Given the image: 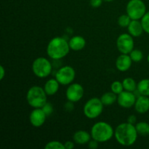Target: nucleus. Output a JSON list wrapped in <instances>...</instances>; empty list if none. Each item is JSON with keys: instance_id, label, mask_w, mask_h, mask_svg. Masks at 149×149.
Wrapping results in <instances>:
<instances>
[{"instance_id": "1a4fd4ad", "label": "nucleus", "mask_w": 149, "mask_h": 149, "mask_svg": "<svg viewBox=\"0 0 149 149\" xmlns=\"http://www.w3.org/2000/svg\"><path fill=\"white\" fill-rule=\"evenodd\" d=\"M116 48L121 54H130L134 49L133 36L128 33H122L116 39Z\"/></svg>"}, {"instance_id": "412c9836", "label": "nucleus", "mask_w": 149, "mask_h": 149, "mask_svg": "<svg viewBox=\"0 0 149 149\" xmlns=\"http://www.w3.org/2000/svg\"><path fill=\"white\" fill-rule=\"evenodd\" d=\"M122 84H123L124 90H126V91L134 93L137 90L138 84L132 77H127V78L124 79L123 81H122Z\"/></svg>"}, {"instance_id": "b1692460", "label": "nucleus", "mask_w": 149, "mask_h": 149, "mask_svg": "<svg viewBox=\"0 0 149 149\" xmlns=\"http://www.w3.org/2000/svg\"><path fill=\"white\" fill-rule=\"evenodd\" d=\"M131 20H132V19L126 13V14L122 15L118 17V25L122 28H127L130 23Z\"/></svg>"}, {"instance_id": "2f4dec72", "label": "nucleus", "mask_w": 149, "mask_h": 149, "mask_svg": "<svg viewBox=\"0 0 149 149\" xmlns=\"http://www.w3.org/2000/svg\"><path fill=\"white\" fill-rule=\"evenodd\" d=\"M64 146H65V149H73L75 147V142L74 141H67L64 143Z\"/></svg>"}, {"instance_id": "7c9ffc66", "label": "nucleus", "mask_w": 149, "mask_h": 149, "mask_svg": "<svg viewBox=\"0 0 149 149\" xmlns=\"http://www.w3.org/2000/svg\"><path fill=\"white\" fill-rule=\"evenodd\" d=\"M103 1V0H90V4L91 7H94V8H97L101 6Z\"/></svg>"}, {"instance_id": "f257e3e1", "label": "nucleus", "mask_w": 149, "mask_h": 149, "mask_svg": "<svg viewBox=\"0 0 149 149\" xmlns=\"http://www.w3.org/2000/svg\"><path fill=\"white\" fill-rule=\"evenodd\" d=\"M138 133L135 125L129 122L121 123L114 130V137L118 143L123 146L134 145L138 139Z\"/></svg>"}, {"instance_id": "cd10ccee", "label": "nucleus", "mask_w": 149, "mask_h": 149, "mask_svg": "<svg viewBox=\"0 0 149 149\" xmlns=\"http://www.w3.org/2000/svg\"><path fill=\"white\" fill-rule=\"evenodd\" d=\"M42 110L45 111V113H46V115L47 116H49V115L52 114L53 113V106L49 102H47L45 105L43 106V107L42 108Z\"/></svg>"}, {"instance_id": "f8f14e48", "label": "nucleus", "mask_w": 149, "mask_h": 149, "mask_svg": "<svg viewBox=\"0 0 149 149\" xmlns=\"http://www.w3.org/2000/svg\"><path fill=\"white\" fill-rule=\"evenodd\" d=\"M47 116L42 108L33 109L29 114V122L34 127H41L45 123Z\"/></svg>"}, {"instance_id": "4be33fe9", "label": "nucleus", "mask_w": 149, "mask_h": 149, "mask_svg": "<svg viewBox=\"0 0 149 149\" xmlns=\"http://www.w3.org/2000/svg\"><path fill=\"white\" fill-rule=\"evenodd\" d=\"M138 135L147 136L149 135V124L146 122H140L135 125Z\"/></svg>"}, {"instance_id": "6ab92c4d", "label": "nucleus", "mask_w": 149, "mask_h": 149, "mask_svg": "<svg viewBox=\"0 0 149 149\" xmlns=\"http://www.w3.org/2000/svg\"><path fill=\"white\" fill-rule=\"evenodd\" d=\"M100 100L104 106H111L117 102V95L112 91L107 92L102 95Z\"/></svg>"}, {"instance_id": "c756f323", "label": "nucleus", "mask_w": 149, "mask_h": 149, "mask_svg": "<svg viewBox=\"0 0 149 149\" xmlns=\"http://www.w3.org/2000/svg\"><path fill=\"white\" fill-rule=\"evenodd\" d=\"M99 143H100L97 142V141H95V140H94V139L90 140V142L88 143L89 148H90V149H97L99 146Z\"/></svg>"}, {"instance_id": "ddd939ff", "label": "nucleus", "mask_w": 149, "mask_h": 149, "mask_svg": "<svg viewBox=\"0 0 149 149\" xmlns=\"http://www.w3.org/2000/svg\"><path fill=\"white\" fill-rule=\"evenodd\" d=\"M132 62L133 61H132L129 54H121L116 58L115 65L118 71L125 72L131 68Z\"/></svg>"}, {"instance_id": "a878e982", "label": "nucleus", "mask_w": 149, "mask_h": 149, "mask_svg": "<svg viewBox=\"0 0 149 149\" xmlns=\"http://www.w3.org/2000/svg\"><path fill=\"white\" fill-rule=\"evenodd\" d=\"M45 149H65L64 143L58 141H52L45 146Z\"/></svg>"}, {"instance_id": "20e7f679", "label": "nucleus", "mask_w": 149, "mask_h": 149, "mask_svg": "<svg viewBox=\"0 0 149 149\" xmlns=\"http://www.w3.org/2000/svg\"><path fill=\"white\" fill-rule=\"evenodd\" d=\"M26 100L28 104L33 109L42 108L47 102V95L43 87L37 85L32 86L26 93Z\"/></svg>"}, {"instance_id": "bb28decb", "label": "nucleus", "mask_w": 149, "mask_h": 149, "mask_svg": "<svg viewBox=\"0 0 149 149\" xmlns=\"http://www.w3.org/2000/svg\"><path fill=\"white\" fill-rule=\"evenodd\" d=\"M142 23L143 28L144 32L149 34V11L146 12L143 17L141 20Z\"/></svg>"}, {"instance_id": "423d86ee", "label": "nucleus", "mask_w": 149, "mask_h": 149, "mask_svg": "<svg viewBox=\"0 0 149 149\" xmlns=\"http://www.w3.org/2000/svg\"><path fill=\"white\" fill-rule=\"evenodd\" d=\"M104 105L100 98L92 97L87 100L83 108V113L84 116L90 119H94L101 115L103 111Z\"/></svg>"}, {"instance_id": "39448f33", "label": "nucleus", "mask_w": 149, "mask_h": 149, "mask_svg": "<svg viewBox=\"0 0 149 149\" xmlns=\"http://www.w3.org/2000/svg\"><path fill=\"white\" fill-rule=\"evenodd\" d=\"M52 63L44 57L36 58L32 63L31 68L33 74L38 78L44 79L49 77L52 71Z\"/></svg>"}, {"instance_id": "9b49d317", "label": "nucleus", "mask_w": 149, "mask_h": 149, "mask_svg": "<svg viewBox=\"0 0 149 149\" xmlns=\"http://www.w3.org/2000/svg\"><path fill=\"white\" fill-rule=\"evenodd\" d=\"M136 98L137 96L134 93L124 90L117 95V103L123 109H130L135 105Z\"/></svg>"}, {"instance_id": "5701e85b", "label": "nucleus", "mask_w": 149, "mask_h": 149, "mask_svg": "<svg viewBox=\"0 0 149 149\" xmlns=\"http://www.w3.org/2000/svg\"><path fill=\"white\" fill-rule=\"evenodd\" d=\"M129 55L132 61L135 63L141 62L143 58V53L142 51L138 49H132Z\"/></svg>"}, {"instance_id": "2eb2a0df", "label": "nucleus", "mask_w": 149, "mask_h": 149, "mask_svg": "<svg viewBox=\"0 0 149 149\" xmlns=\"http://www.w3.org/2000/svg\"><path fill=\"white\" fill-rule=\"evenodd\" d=\"M68 44H69L70 49L73 51H78L82 50L86 46V40L83 36H72L71 39L68 41Z\"/></svg>"}, {"instance_id": "f704fd0d", "label": "nucleus", "mask_w": 149, "mask_h": 149, "mask_svg": "<svg viewBox=\"0 0 149 149\" xmlns=\"http://www.w3.org/2000/svg\"><path fill=\"white\" fill-rule=\"evenodd\" d=\"M103 1H106V2H111V1H113V0H103Z\"/></svg>"}, {"instance_id": "c9c22d12", "label": "nucleus", "mask_w": 149, "mask_h": 149, "mask_svg": "<svg viewBox=\"0 0 149 149\" xmlns=\"http://www.w3.org/2000/svg\"><path fill=\"white\" fill-rule=\"evenodd\" d=\"M147 61H148V63H149V54L148 56H147Z\"/></svg>"}, {"instance_id": "c85d7f7f", "label": "nucleus", "mask_w": 149, "mask_h": 149, "mask_svg": "<svg viewBox=\"0 0 149 149\" xmlns=\"http://www.w3.org/2000/svg\"><path fill=\"white\" fill-rule=\"evenodd\" d=\"M64 109H65L66 111H72L74 109V102H71L70 100H68L66 103L64 104Z\"/></svg>"}, {"instance_id": "a211bd4d", "label": "nucleus", "mask_w": 149, "mask_h": 149, "mask_svg": "<svg viewBox=\"0 0 149 149\" xmlns=\"http://www.w3.org/2000/svg\"><path fill=\"white\" fill-rule=\"evenodd\" d=\"M60 85L61 84L56 79H50L45 82L43 88L47 95H54L59 90Z\"/></svg>"}, {"instance_id": "9d476101", "label": "nucleus", "mask_w": 149, "mask_h": 149, "mask_svg": "<svg viewBox=\"0 0 149 149\" xmlns=\"http://www.w3.org/2000/svg\"><path fill=\"white\" fill-rule=\"evenodd\" d=\"M84 87L79 83H71L69 84L65 91V96L68 100L74 103H77L84 96Z\"/></svg>"}, {"instance_id": "7ed1b4c3", "label": "nucleus", "mask_w": 149, "mask_h": 149, "mask_svg": "<svg viewBox=\"0 0 149 149\" xmlns=\"http://www.w3.org/2000/svg\"><path fill=\"white\" fill-rule=\"evenodd\" d=\"M92 139L97 142L106 143L114 136V130L108 122H97L95 123L90 130Z\"/></svg>"}, {"instance_id": "473e14b6", "label": "nucleus", "mask_w": 149, "mask_h": 149, "mask_svg": "<svg viewBox=\"0 0 149 149\" xmlns=\"http://www.w3.org/2000/svg\"><path fill=\"white\" fill-rule=\"evenodd\" d=\"M137 122V117L135 115L132 114L127 117V122L132 124V125H135Z\"/></svg>"}, {"instance_id": "aec40b11", "label": "nucleus", "mask_w": 149, "mask_h": 149, "mask_svg": "<svg viewBox=\"0 0 149 149\" xmlns=\"http://www.w3.org/2000/svg\"><path fill=\"white\" fill-rule=\"evenodd\" d=\"M137 90L142 95L149 97V79H143L138 83Z\"/></svg>"}, {"instance_id": "4468645a", "label": "nucleus", "mask_w": 149, "mask_h": 149, "mask_svg": "<svg viewBox=\"0 0 149 149\" xmlns=\"http://www.w3.org/2000/svg\"><path fill=\"white\" fill-rule=\"evenodd\" d=\"M135 110L140 114H144L149 111V97L148 96L139 95L137 97L136 101L134 105Z\"/></svg>"}, {"instance_id": "6e6552de", "label": "nucleus", "mask_w": 149, "mask_h": 149, "mask_svg": "<svg viewBox=\"0 0 149 149\" xmlns=\"http://www.w3.org/2000/svg\"><path fill=\"white\" fill-rule=\"evenodd\" d=\"M76 77V71L71 65H64L58 68L55 73V78L61 85H69L74 81Z\"/></svg>"}, {"instance_id": "f03ea898", "label": "nucleus", "mask_w": 149, "mask_h": 149, "mask_svg": "<svg viewBox=\"0 0 149 149\" xmlns=\"http://www.w3.org/2000/svg\"><path fill=\"white\" fill-rule=\"evenodd\" d=\"M68 42L62 36H56L51 39L47 46V54L52 60H61L70 52Z\"/></svg>"}, {"instance_id": "dca6fc26", "label": "nucleus", "mask_w": 149, "mask_h": 149, "mask_svg": "<svg viewBox=\"0 0 149 149\" xmlns=\"http://www.w3.org/2000/svg\"><path fill=\"white\" fill-rule=\"evenodd\" d=\"M128 33L133 37H139L144 32L141 20H132L127 27Z\"/></svg>"}, {"instance_id": "393cba45", "label": "nucleus", "mask_w": 149, "mask_h": 149, "mask_svg": "<svg viewBox=\"0 0 149 149\" xmlns=\"http://www.w3.org/2000/svg\"><path fill=\"white\" fill-rule=\"evenodd\" d=\"M124 87L123 84H122V81H114L112 82V84H111V91H112L113 93H114L115 94H116L118 95L119 94H120L122 91H124Z\"/></svg>"}, {"instance_id": "72a5a7b5", "label": "nucleus", "mask_w": 149, "mask_h": 149, "mask_svg": "<svg viewBox=\"0 0 149 149\" xmlns=\"http://www.w3.org/2000/svg\"><path fill=\"white\" fill-rule=\"evenodd\" d=\"M6 75V70L3 65H0V80H3Z\"/></svg>"}, {"instance_id": "f3484780", "label": "nucleus", "mask_w": 149, "mask_h": 149, "mask_svg": "<svg viewBox=\"0 0 149 149\" xmlns=\"http://www.w3.org/2000/svg\"><path fill=\"white\" fill-rule=\"evenodd\" d=\"M91 134L86 130H78L73 135V140L75 143L78 145H86L88 144L91 140Z\"/></svg>"}, {"instance_id": "0eeeda50", "label": "nucleus", "mask_w": 149, "mask_h": 149, "mask_svg": "<svg viewBox=\"0 0 149 149\" xmlns=\"http://www.w3.org/2000/svg\"><path fill=\"white\" fill-rule=\"evenodd\" d=\"M146 12V5L143 0H130L127 4L126 13L132 20H141Z\"/></svg>"}]
</instances>
